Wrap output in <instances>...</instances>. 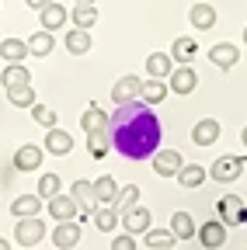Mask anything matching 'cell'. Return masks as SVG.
<instances>
[{
	"label": "cell",
	"instance_id": "cell-1",
	"mask_svg": "<svg viewBox=\"0 0 247 250\" xmlns=\"http://www.w3.org/2000/svg\"><path fill=\"white\" fill-rule=\"evenodd\" d=\"M108 132L112 149L122 153L126 160H146L160 149V118L153 115V104L146 101L118 104L115 115L108 118Z\"/></svg>",
	"mask_w": 247,
	"mask_h": 250
},
{
	"label": "cell",
	"instance_id": "cell-2",
	"mask_svg": "<svg viewBox=\"0 0 247 250\" xmlns=\"http://www.w3.org/2000/svg\"><path fill=\"white\" fill-rule=\"evenodd\" d=\"M14 240H18L21 247H35L39 240H45V223H42L39 215H24V219H18Z\"/></svg>",
	"mask_w": 247,
	"mask_h": 250
},
{
	"label": "cell",
	"instance_id": "cell-3",
	"mask_svg": "<svg viewBox=\"0 0 247 250\" xmlns=\"http://www.w3.org/2000/svg\"><path fill=\"white\" fill-rule=\"evenodd\" d=\"M244 167H247V156H220V160L209 167V174H212V181L230 184V181H237L244 174Z\"/></svg>",
	"mask_w": 247,
	"mask_h": 250
},
{
	"label": "cell",
	"instance_id": "cell-4",
	"mask_svg": "<svg viewBox=\"0 0 247 250\" xmlns=\"http://www.w3.org/2000/svg\"><path fill=\"white\" fill-rule=\"evenodd\" d=\"M167 87H171L174 94H192V90L199 87V73L192 70V62H178L174 73L167 77Z\"/></svg>",
	"mask_w": 247,
	"mask_h": 250
},
{
	"label": "cell",
	"instance_id": "cell-5",
	"mask_svg": "<svg viewBox=\"0 0 247 250\" xmlns=\"http://www.w3.org/2000/svg\"><path fill=\"white\" fill-rule=\"evenodd\" d=\"M49 215L56 219V223H70V219H77L80 215V205H77V198L73 195H52L49 198Z\"/></svg>",
	"mask_w": 247,
	"mask_h": 250
},
{
	"label": "cell",
	"instance_id": "cell-6",
	"mask_svg": "<svg viewBox=\"0 0 247 250\" xmlns=\"http://www.w3.org/2000/svg\"><path fill=\"white\" fill-rule=\"evenodd\" d=\"M216 208H220V219L226 226H240V223H247V208H244V202L237 198V195H223L220 202H216Z\"/></svg>",
	"mask_w": 247,
	"mask_h": 250
},
{
	"label": "cell",
	"instance_id": "cell-7",
	"mask_svg": "<svg viewBox=\"0 0 247 250\" xmlns=\"http://www.w3.org/2000/svg\"><path fill=\"white\" fill-rule=\"evenodd\" d=\"M181 167H184V160H181L178 149H157L153 153V170H157L160 177H178Z\"/></svg>",
	"mask_w": 247,
	"mask_h": 250
},
{
	"label": "cell",
	"instance_id": "cell-8",
	"mask_svg": "<svg viewBox=\"0 0 247 250\" xmlns=\"http://www.w3.org/2000/svg\"><path fill=\"white\" fill-rule=\"evenodd\" d=\"M70 195H73L77 205H80V223H84V219H90V212H94V205H98V198H94V181H73Z\"/></svg>",
	"mask_w": 247,
	"mask_h": 250
},
{
	"label": "cell",
	"instance_id": "cell-9",
	"mask_svg": "<svg viewBox=\"0 0 247 250\" xmlns=\"http://www.w3.org/2000/svg\"><path fill=\"white\" fill-rule=\"evenodd\" d=\"M139 94H143V80H139V77H122V80L112 87V101H115V108H118V104L139 101Z\"/></svg>",
	"mask_w": 247,
	"mask_h": 250
},
{
	"label": "cell",
	"instance_id": "cell-10",
	"mask_svg": "<svg viewBox=\"0 0 247 250\" xmlns=\"http://www.w3.org/2000/svg\"><path fill=\"white\" fill-rule=\"evenodd\" d=\"M42 149H45V146L24 143V146L14 153V170H24V174H28V170H39V167H42V156H45Z\"/></svg>",
	"mask_w": 247,
	"mask_h": 250
},
{
	"label": "cell",
	"instance_id": "cell-11",
	"mask_svg": "<svg viewBox=\"0 0 247 250\" xmlns=\"http://www.w3.org/2000/svg\"><path fill=\"white\" fill-rule=\"evenodd\" d=\"M237 59H240V49L233 42H216L209 49V62H212V66H220V70H233Z\"/></svg>",
	"mask_w": 247,
	"mask_h": 250
},
{
	"label": "cell",
	"instance_id": "cell-12",
	"mask_svg": "<svg viewBox=\"0 0 247 250\" xmlns=\"http://www.w3.org/2000/svg\"><path fill=\"white\" fill-rule=\"evenodd\" d=\"M122 229H126V233H133V236H143V233L150 229V208L133 205L129 212H122Z\"/></svg>",
	"mask_w": 247,
	"mask_h": 250
},
{
	"label": "cell",
	"instance_id": "cell-13",
	"mask_svg": "<svg viewBox=\"0 0 247 250\" xmlns=\"http://www.w3.org/2000/svg\"><path fill=\"white\" fill-rule=\"evenodd\" d=\"M52 243H56L59 250H73V247L80 243V223H77V219H70V223H56Z\"/></svg>",
	"mask_w": 247,
	"mask_h": 250
},
{
	"label": "cell",
	"instance_id": "cell-14",
	"mask_svg": "<svg viewBox=\"0 0 247 250\" xmlns=\"http://www.w3.org/2000/svg\"><path fill=\"white\" fill-rule=\"evenodd\" d=\"M171 73H174V56H171V52H150V56H146V77L167 80Z\"/></svg>",
	"mask_w": 247,
	"mask_h": 250
},
{
	"label": "cell",
	"instance_id": "cell-15",
	"mask_svg": "<svg viewBox=\"0 0 247 250\" xmlns=\"http://www.w3.org/2000/svg\"><path fill=\"white\" fill-rule=\"evenodd\" d=\"M0 83H4V90L28 87V83H32V70H28L24 62H7V70L0 73Z\"/></svg>",
	"mask_w": 247,
	"mask_h": 250
},
{
	"label": "cell",
	"instance_id": "cell-16",
	"mask_svg": "<svg viewBox=\"0 0 247 250\" xmlns=\"http://www.w3.org/2000/svg\"><path fill=\"white\" fill-rule=\"evenodd\" d=\"M199 240H202L205 250L223 247V243H226V223H223V219H212V223H205V226L199 229Z\"/></svg>",
	"mask_w": 247,
	"mask_h": 250
},
{
	"label": "cell",
	"instance_id": "cell-17",
	"mask_svg": "<svg viewBox=\"0 0 247 250\" xmlns=\"http://www.w3.org/2000/svg\"><path fill=\"white\" fill-rule=\"evenodd\" d=\"M70 149H73V136H70V132H63V129H49V132H45V153L67 156Z\"/></svg>",
	"mask_w": 247,
	"mask_h": 250
},
{
	"label": "cell",
	"instance_id": "cell-18",
	"mask_svg": "<svg viewBox=\"0 0 247 250\" xmlns=\"http://www.w3.org/2000/svg\"><path fill=\"white\" fill-rule=\"evenodd\" d=\"M216 139H220V122H216V118H202L192 129V143L195 146H212Z\"/></svg>",
	"mask_w": 247,
	"mask_h": 250
},
{
	"label": "cell",
	"instance_id": "cell-19",
	"mask_svg": "<svg viewBox=\"0 0 247 250\" xmlns=\"http://www.w3.org/2000/svg\"><path fill=\"white\" fill-rule=\"evenodd\" d=\"M39 18H42V28H45V31H56V28H63V21L70 18V11L52 0V4H45V7L39 11Z\"/></svg>",
	"mask_w": 247,
	"mask_h": 250
},
{
	"label": "cell",
	"instance_id": "cell-20",
	"mask_svg": "<svg viewBox=\"0 0 247 250\" xmlns=\"http://www.w3.org/2000/svg\"><path fill=\"white\" fill-rule=\"evenodd\" d=\"M167 83L164 80H157V77H146L143 80V94H139V101H146V104H160L164 98H167Z\"/></svg>",
	"mask_w": 247,
	"mask_h": 250
},
{
	"label": "cell",
	"instance_id": "cell-21",
	"mask_svg": "<svg viewBox=\"0 0 247 250\" xmlns=\"http://www.w3.org/2000/svg\"><path fill=\"white\" fill-rule=\"evenodd\" d=\"M108 149H112V132H108V129L87 132V153L94 156V160H101V156H108Z\"/></svg>",
	"mask_w": 247,
	"mask_h": 250
},
{
	"label": "cell",
	"instance_id": "cell-22",
	"mask_svg": "<svg viewBox=\"0 0 247 250\" xmlns=\"http://www.w3.org/2000/svg\"><path fill=\"white\" fill-rule=\"evenodd\" d=\"M188 21H192L199 31H209V28L216 24V7H212V4H192Z\"/></svg>",
	"mask_w": 247,
	"mask_h": 250
},
{
	"label": "cell",
	"instance_id": "cell-23",
	"mask_svg": "<svg viewBox=\"0 0 247 250\" xmlns=\"http://www.w3.org/2000/svg\"><path fill=\"white\" fill-rule=\"evenodd\" d=\"M24 56H32L28 52V42H21V39H4L0 42V59L4 62H24Z\"/></svg>",
	"mask_w": 247,
	"mask_h": 250
},
{
	"label": "cell",
	"instance_id": "cell-24",
	"mask_svg": "<svg viewBox=\"0 0 247 250\" xmlns=\"http://www.w3.org/2000/svg\"><path fill=\"white\" fill-rule=\"evenodd\" d=\"M171 229H174L178 240H192V236H199L195 219H192L188 212H174V215H171Z\"/></svg>",
	"mask_w": 247,
	"mask_h": 250
},
{
	"label": "cell",
	"instance_id": "cell-25",
	"mask_svg": "<svg viewBox=\"0 0 247 250\" xmlns=\"http://www.w3.org/2000/svg\"><path fill=\"white\" fill-rule=\"evenodd\" d=\"M118 223H122V212H118L115 205H101V208H94V226H98L101 233H112Z\"/></svg>",
	"mask_w": 247,
	"mask_h": 250
},
{
	"label": "cell",
	"instance_id": "cell-26",
	"mask_svg": "<svg viewBox=\"0 0 247 250\" xmlns=\"http://www.w3.org/2000/svg\"><path fill=\"white\" fill-rule=\"evenodd\" d=\"M94 198H98V205H112L118 198V184H115L112 174H105V177L94 181Z\"/></svg>",
	"mask_w": 247,
	"mask_h": 250
},
{
	"label": "cell",
	"instance_id": "cell-27",
	"mask_svg": "<svg viewBox=\"0 0 247 250\" xmlns=\"http://www.w3.org/2000/svg\"><path fill=\"white\" fill-rule=\"evenodd\" d=\"M42 202H45V198H39V195H21V198H14L11 212H14L18 219H24V215H39V212H42Z\"/></svg>",
	"mask_w": 247,
	"mask_h": 250
},
{
	"label": "cell",
	"instance_id": "cell-28",
	"mask_svg": "<svg viewBox=\"0 0 247 250\" xmlns=\"http://www.w3.org/2000/svg\"><path fill=\"white\" fill-rule=\"evenodd\" d=\"M80 125H84V132H98V129H108V111H101L98 104H90V108L84 111Z\"/></svg>",
	"mask_w": 247,
	"mask_h": 250
},
{
	"label": "cell",
	"instance_id": "cell-29",
	"mask_svg": "<svg viewBox=\"0 0 247 250\" xmlns=\"http://www.w3.org/2000/svg\"><path fill=\"white\" fill-rule=\"evenodd\" d=\"M205 174H209V170H205L202 164H184L181 174H178V184H181V188H199V184L205 181Z\"/></svg>",
	"mask_w": 247,
	"mask_h": 250
},
{
	"label": "cell",
	"instance_id": "cell-30",
	"mask_svg": "<svg viewBox=\"0 0 247 250\" xmlns=\"http://www.w3.org/2000/svg\"><path fill=\"white\" fill-rule=\"evenodd\" d=\"M24 42H28V52H32V56H49L52 45H56V42H52V31H45V28L35 31V35H32V39H24Z\"/></svg>",
	"mask_w": 247,
	"mask_h": 250
},
{
	"label": "cell",
	"instance_id": "cell-31",
	"mask_svg": "<svg viewBox=\"0 0 247 250\" xmlns=\"http://www.w3.org/2000/svg\"><path fill=\"white\" fill-rule=\"evenodd\" d=\"M195 52H199V45H195L188 35L174 39V45H171V56H174V62H192V59H195Z\"/></svg>",
	"mask_w": 247,
	"mask_h": 250
},
{
	"label": "cell",
	"instance_id": "cell-32",
	"mask_svg": "<svg viewBox=\"0 0 247 250\" xmlns=\"http://www.w3.org/2000/svg\"><path fill=\"white\" fill-rule=\"evenodd\" d=\"M67 42V49L73 52V56H84V52H90V35H87V28H73L70 35L63 39Z\"/></svg>",
	"mask_w": 247,
	"mask_h": 250
},
{
	"label": "cell",
	"instance_id": "cell-33",
	"mask_svg": "<svg viewBox=\"0 0 247 250\" xmlns=\"http://www.w3.org/2000/svg\"><path fill=\"white\" fill-rule=\"evenodd\" d=\"M70 18H73V28H90V24L98 21V7L94 4H77L70 11Z\"/></svg>",
	"mask_w": 247,
	"mask_h": 250
},
{
	"label": "cell",
	"instance_id": "cell-34",
	"mask_svg": "<svg viewBox=\"0 0 247 250\" xmlns=\"http://www.w3.org/2000/svg\"><path fill=\"white\" fill-rule=\"evenodd\" d=\"M7 101H11L14 108H32V104H35V87L28 83V87H14V90H7Z\"/></svg>",
	"mask_w": 247,
	"mask_h": 250
},
{
	"label": "cell",
	"instance_id": "cell-35",
	"mask_svg": "<svg viewBox=\"0 0 247 250\" xmlns=\"http://www.w3.org/2000/svg\"><path fill=\"white\" fill-rule=\"evenodd\" d=\"M59 188H63V181H59V174H42V177H39V191H35V195L49 202L52 195H59Z\"/></svg>",
	"mask_w": 247,
	"mask_h": 250
},
{
	"label": "cell",
	"instance_id": "cell-36",
	"mask_svg": "<svg viewBox=\"0 0 247 250\" xmlns=\"http://www.w3.org/2000/svg\"><path fill=\"white\" fill-rule=\"evenodd\" d=\"M118 212H129L133 205H139V188L136 184H129V188H122V191H118V198L112 202Z\"/></svg>",
	"mask_w": 247,
	"mask_h": 250
},
{
	"label": "cell",
	"instance_id": "cell-37",
	"mask_svg": "<svg viewBox=\"0 0 247 250\" xmlns=\"http://www.w3.org/2000/svg\"><path fill=\"white\" fill-rule=\"evenodd\" d=\"M174 240H178L174 229H153V226L146 229V247H150V250H153V247H174Z\"/></svg>",
	"mask_w": 247,
	"mask_h": 250
},
{
	"label": "cell",
	"instance_id": "cell-38",
	"mask_svg": "<svg viewBox=\"0 0 247 250\" xmlns=\"http://www.w3.org/2000/svg\"><path fill=\"white\" fill-rule=\"evenodd\" d=\"M32 115H35V122H39V125H45V129H56V122H59V118H56V111H52V108H45V104H32Z\"/></svg>",
	"mask_w": 247,
	"mask_h": 250
},
{
	"label": "cell",
	"instance_id": "cell-39",
	"mask_svg": "<svg viewBox=\"0 0 247 250\" xmlns=\"http://www.w3.org/2000/svg\"><path fill=\"white\" fill-rule=\"evenodd\" d=\"M112 250H136V236L133 233H122L112 240Z\"/></svg>",
	"mask_w": 247,
	"mask_h": 250
},
{
	"label": "cell",
	"instance_id": "cell-40",
	"mask_svg": "<svg viewBox=\"0 0 247 250\" xmlns=\"http://www.w3.org/2000/svg\"><path fill=\"white\" fill-rule=\"evenodd\" d=\"M24 4H28V7H32V11H42L45 4H52V0H24Z\"/></svg>",
	"mask_w": 247,
	"mask_h": 250
},
{
	"label": "cell",
	"instance_id": "cell-41",
	"mask_svg": "<svg viewBox=\"0 0 247 250\" xmlns=\"http://www.w3.org/2000/svg\"><path fill=\"white\" fill-rule=\"evenodd\" d=\"M0 250H11V243H7L4 236H0Z\"/></svg>",
	"mask_w": 247,
	"mask_h": 250
},
{
	"label": "cell",
	"instance_id": "cell-42",
	"mask_svg": "<svg viewBox=\"0 0 247 250\" xmlns=\"http://www.w3.org/2000/svg\"><path fill=\"white\" fill-rule=\"evenodd\" d=\"M240 139H244V146H247V125H244V132H240Z\"/></svg>",
	"mask_w": 247,
	"mask_h": 250
},
{
	"label": "cell",
	"instance_id": "cell-43",
	"mask_svg": "<svg viewBox=\"0 0 247 250\" xmlns=\"http://www.w3.org/2000/svg\"><path fill=\"white\" fill-rule=\"evenodd\" d=\"M153 250H174V247H153Z\"/></svg>",
	"mask_w": 247,
	"mask_h": 250
},
{
	"label": "cell",
	"instance_id": "cell-44",
	"mask_svg": "<svg viewBox=\"0 0 247 250\" xmlns=\"http://www.w3.org/2000/svg\"><path fill=\"white\" fill-rule=\"evenodd\" d=\"M77 4H94V0H77Z\"/></svg>",
	"mask_w": 247,
	"mask_h": 250
},
{
	"label": "cell",
	"instance_id": "cell-45",
	"mask_svg": "<svg viewBox=\"0 0 247 250\" xmlns=\"http://www.w3.org/2000/svg\"><path fill=\"white\" fill-rule=\"evenodd\" d=\"M244 42H247V28H244Z\"/></svg>",
	"mask_w": 247,
	"mask_h": 250
}]
</instances>
